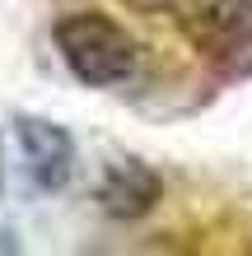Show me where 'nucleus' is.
Masks as SVG:
<instances>
[{
    "instance_id": "nucleus-1",
    "label": "nucleus",
    "mask_w": 252,
    "mask_h": 256,
    "mask_svg": "<svg viewBox=\"0 0 252 256\" xmlns=\"http://www.w3.org/2000/svg\"><path fill=\"white\" fill-rule=\"evenodd\" d=\"M52 42H56V56L66 61V70L89 88L126 84L140 66V42L112 14H98V10L61 14L52 24Z\"/></svg>"
},
{
    "instance_id": "nucleus-2",
    "label": "nucleus",
    "mask_w": 252,
    "mask_h": 256,
    "mask_svg": "<svg viewBox=\"0 0 252 256\" xmlns=\"http://www.w3.org/2000/svg\"><path fill=\"white\" fill-rule=\"evenodd\" d=\"M177 28L224 84L252 80V0H182Z\"/></svg>"
},
{
    "instance_id": "nucleus-3",
    "label": "nucleus",
    "mask_w": 252,
    "mask_h": 256,
    "mask_svg": "<svg viewBox=\"0 0 252 256\" xmlns=\"http://www.w3.org/2000/svg\"><path fill=\"white\" fill-rule=\"evenodd\" d=\"M10 135L19 144V158H24L38 191H61L70 182V172H75V140H70V130L61 122L19 112L10 122Z\"/></svg>"
},
{
    "instance_id": "nucleus-4",
    "label": "nucleus",
    "mask_w": 252,
    "mask_h": 256,
    "mask_svg": "<svg viewBox=\"0 0 252 256\" xmlns=\"http://www.w3.org/2000/svg\"><path fill=\"white\" fill-rule=\"evenodd\" d=\"M159 200H164V177L154 172V163L136 154L112 158L98 177V210L108 219H145L159 210Z\"/></svg>"
},
{
    "instance_id": "nucleus-5",
    "label": "nucleus",
    "mask_w": 252,
    "mask_h": 256,
    "mask_svg": "<svg viewBox=\"0 0 252 256\" xmlns=\"http://www.w3.org/2000/svg\"><path fill=\"white\" fill-rule=\"evenodd\" d=\"M131 10H140V14H154V10H173V5H182V0H126Z\"/></svg>"
},
{
    "instance_id": "nucleus-6",
    "label": "nucleus",
    "mask_w": 252,
    "mask_h": 256,
    "mask_svg": "<svg viewBox=\"0 0 252 256\" xmlns=\"http://www.w3.org/2000/svg\"><path fill=\"white\" fill-rule=\"evenodd\" d=\"M0 252H19V233H10V228H0Z\"/></svg>"
},
{
    "instance_id": "nucleus-7",
    "label": "nucleus",
    "mask_w": 252,
    "mask_h": 256,
    "mask_svg": "<svg viewBox=\"0 0 252 256\" xmlns=\"http://www.w3.org/2000/svg\"><path fill=\"white\" fill-rule=\"evenodd\" d=\"M0 182H5V158H0Z\"/></svg>"
}]
</instances>
